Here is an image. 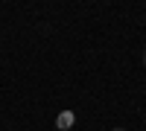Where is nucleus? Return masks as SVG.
Masks as SVG:
<instances>
[{"mask_svg":"<svg viewBox=\"0 0 146 131\" xmlns=\"http://www.w3.org/2000/svg\"><path fill=\"white\" fill-rule=\"evenodd\" d=\"M62 120H58V128H67V125H73V114L70 111H64V114H58Z\"/></svg>","mask_w":146,"mask_h":131,"instance_id":"1","label":"nucleus"},{"mask_svg":"<svg viewBox=\"0 0 146 131\" xmlns=\"http://www.w3.org/2000/svg\"><path fill=\"white\" fill-rule=\"evenodd\" d=\"M114 131H126V128H114Z\"/></svg>","mask_w":146,"mask_h":131,"instance_id":"3","label":"nucleus"},{"mask_svg":"<svg viewBox=\"0 0 146 131\" xmlns=\"http://www.w3.org/2000/svg\"><path fill=\"white\" fill-rule=\"evenodd\" d=\"M143 67H146V53H143Z\"/></svg>","mask_w":146,"mask_h":131,"instance_id":"2","label":"nucleus"}]
</instances>
